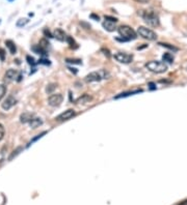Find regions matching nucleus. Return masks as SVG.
<instances>
[{
	"label": "nucleus",
	"mask_w": 187,
	"mask_h": 205,
	"mask_svg": "<svg viewBox=\"0 0 187 205\" xmlns=\"http://www.w3.org/2000/svg\"><path fill=\"white\" fill-rule=\"evenodd\" d=\"M118 31L122 37V38H118L121 42H129V40H133L137 37V33L128 25L120 26L118 28Z\"/></svg>",
	"instance_id": "1"
},
{
	"label": "nucleus",
	"mask_w": 187,
	"mask_h": 205,
	"mask_svg": "<svg viewBox=\"0 0 187 205\" xmlns=\"http://www.w3.org/2000/svg\"><path fill=\"white\" fill-rule=\"evenodd\" d=\"M140 15H142V19L145 20V22L149 26H151V27H157L159 25V18L155 11H142V13Z\"/></svg>",
	"instance_id": "2"
},
{
	"label": "nucleus",
	"mask_w": 187,
	"mask_h": 205,
	"mask_svg": "<svg viewBox=\"0 0 187 205\" xmlns=\"http://www.w3.org/2000/svg\"><path fill=\"white\" fill-rule=\"evenodd\" d=\"M145 67L149 69L150 72L155 74H162V73H165L167 71V66L164 62L161 61H149L145 63Z\"/></svg>",
	"instance_id": "3"
},
{
	"label": "nucleus",
	"mask_w": 187,
	"mask_h": 205,
	"mask_svg": "<svg viewBox=\"0 0 187 205\" xmlns=\"http://www.w3.org/2000/svg\"><path fill=\"white\" fill-rule=\"evenodd\" d=\"M137 33L139 37H142L145 40H157V34L150 28H147L145 26H139L137 29Z\"/></svg>",
	"instance_id": "4"
},
{
	"label": "nucleus",
	"mask_w": 187,
	"mask_h": 205,
	"mask_svg": "<svg viewBox=\"0 0 187 205\" xmlns=\"http://www.w3.org/2000/svg\"><path fill=\"white\" fill-rule=\"evenodd\" d=\"M115 59L120 63H130L131 61L133 60V56L130 54H127V53H124V52H118L115 54Z\"/></svg>",
	"instance_id": "5"
},
{
	"label": "nucleus",
	"mask_w": 187,
	"mask_h": 205,
	"mask_svg": "<svg viewBox=\"0 0 187 205\" xmlns=\"http://www.w3.org/2000/svg\"><path fill=\"white\" fill-rule=\"evenodd\" d=\"M62 101H64V96L60 93H56V94H51L48 98V104L51 107H58L62 105Z\"/></svg>",
	"instance_id": "6"
},
{
	"label": "nucleus",
	"mask_w": 187,
	"mask_h": 205,
	"mask_svg": "<svg viewBox=\"0 0 187 205\" xmlns=\"http://www.w3.org/2000/svg\"><path fill=\"white\" fill-rule=\"evenodd\" d=\"M16 104H17L16 98H15L13 95H9V96H7L5 100H4V102L1 104V107L3 110L8 111L9 109H12Z\"/></svg>",
	"instance_id": "7"
},
{
	"label": "nucleus",
	"mask_w": 187,
	"mask_h": 205,
	"mask_svg": "<svg viewBox=\"0 0 187 205\" xmlns=\"http://www.w3.org/2000/svg\"><path fill=\"white\" fill-rule=\"evenodd\" d=\"M102 79H104V76L102 75V72H93V73L88 74L85 77V81L88 82V83H92V82H99L101 81Z\"/></svg>",
	"instance_id": "8"
},
{
	"label": "nucleus",
	"mask_w": 187,
	"mask_h": 205,
	"mask_svg": "<svg viewBox=\"0 0 187 205\" xmlns=\"http://www.w3.org/2000/svg\"><path fill=\"white\" fill-rule=\"evenodd\" d=\"M75 115H76V112H75L73 109H69V110L65 111V112H62V114L58 115L56 117V120L57 121H65V120L71 119V118L74 117Z\"/></svg>",
	"instance_id": "9"
},
{
	"label": "nucleus",
	"mask_w": 187,
	"mask_h": 205,
	"mask_svg": "<svg viewBox=\"0 0 187 205\" xmlns=\"http://www.w3.org/2000/svg\"><path fill=\"white\" fill-rule=\"evenodd\" d=\"M17 75H18V72H17L16 69H8L5 73V75H4V81L7 82V83L13 82L14 80H16Z\"/></svg>",
	"instance_id": "10"
},
{
	"label": "nucleus",
	"mask_w": 187,
	"mask_h": 205,
	"mask_svg": "<svg viewBox=\"0 0 187 205\" xmlns=\"http://www.w3.org/2000/svg\"><path fill=\"white\" fill-rule=\"evenodd\" d=\"M92 101H93V98H92L89 94L84 93V94H82L80 98H77L76 104H77V105H87V104L91 103Z\"/></svg>",
	"instance_id": "11"
},
{
	"label": "nucleus",
	"mask_w": 187,
	"mask_h": 205,
	"mask_svg": "<svg viewBox=\"0 0 187 205\" xmlns=\"http://www.w3.org/2000/svg\"><path fill=\"white\" fill-rule=\"evenodd\" d=\"M53 37L56 38L57 40H59V42H65V40H67V34H65V31L60 29V28H56V29L54 30Z\"/></svg>",
	"instance_id": "12"
},
{
	"label": "nucleus",
	"mask_w": 187,
	"mask_h": 205,
	"mask_svg": "<svg viewBox=\"0 0 187 205\" xmlns=\"http://www.w3.org/2000/svg\"><path fill=\"white\" fill-rule=\"evenodd\" d=\"M35 116V114L33 113H30V112H25L23 113V114H21L20 116V121L22 122V123H29V122L31 121V119H32Z\"/></svg>",
	"instance_id": "13"
},
{
	"label": "nucleus",
	"mask_w": 187,
	"mask_h": 205,
	"mask_svg": "<svg viewBox=\"0 0 187 205\" xmlns=\"http://www.w3.org/2000/svg\"><path fill=\"white\" fill-rule=\"evenodd\" d=\"M142 92V89H137V90H133V91H127V92H124V93H121V94L115 96V100H118V98H127V96H130V95H134V94H137V93H140Z\"/></svg>",
	"instance_id": "14"
},
{
	"label": "nucleus",
	"mask_w": 187,
	"mask_h": 205,
	"mask_svg": "<svg viewBox=\"0 0 187 205\" xmlns=\"http://www.w3.org/2000/svg\"><path fill=\"white\" fill-rule=\"evenodd\" d=\"M31 50H32V51L35 52V53H36V54L42 55V56H46V55H47V50L44 49V48H42L40 45L33 46V47L31 48Z\"/></svg>",
	"instance_id": "15"
},
{
	"label": "nucleus",
	"mask_w": 187,
	"mask_h": 205,
	"mask_svg": "<svg viewBox=\"0 0 187 205\" xmlns=\"http://www.w3.org/2000/svg\"><path fill=\"white\" fill-rule=\"evenodd\" d=\"M5 45H6L7 49H8V51H9L11 54H15V53L17 52L16 45H15V43L13 42V40H5Z\"/></svg>",
	"instance_id": "16"
},
{
	"label": "nucleus",
	"mask_w": 187,
	"mask_h": 205,
	"mask_svg": "<svg viewBox=\"0 0 187 205\" xmlns=\"http://www.w3.org/2000/svg\"><path fill=\"white\" fill-rule=\"evenodd\" d=\"M102 26H103L104 28H105L107 31H115L116 29L115 27V23L113 22H109V21H104L103 24H102Z\"/></svg>",
	"instance_id": "17"
},
{
	"label": "nucleus",
	"mask_w": 187,
	"mask_h": 205,
	"mask_svg": "<svg viewBox=\"0 0 187 205\" xmlns=\"http://www.w3.org/2000/svg\"><path fill=\"white\" fill-rule=\"evenodd\" d=\"M43 121L41 118L38 117H33L32 119H31V121L29 122V125H30V127H32V129H36V127H38L40 125H42Z\"/></svg>",
	"instance_id": "18"
},
{
	"label": "nucleus",
	"mask_w": 187,
	"mask_h": 205,
	"mask_svg": "<svg viewBox=\"0 0 187 205\" xmlns=\"http://www.w3.org/2000/svg\"><path fill=\"white\" fill-rule=\"evenodd\" d=\"M68 42V44H69V47L71 48V49H77L78 48V45H77V43L75 42L74 38H72L71 37H67V40H65Z\"/></svg>",
	"instance_id": "19"
},
{
	"label": "nucleus",
	"mask_w": 187,
	"mask_h": 205,
	"mask_svg": "<svg viewBox=\"0 0 187 205\" xmlns=\"http://www.w3.org/2000/svg\"><path fill=\"white\" fill-rule=\"evenodd\" d=\"M22 150H23V147H21V146L17 147V148L15 149V150L13 151V152L11 153V155H9V158H8V161H12L14 158H16V156L18 155V154L20 153Z\"/></svg>",
	"instance_id": "20"
},
{
	"label": "nucleus",
	"mask_w": 187,
	"mask_h": 205,
	"mask_svg": "<svg viewBox=\"0 0 187 205\" xmlns=\"http://www.w3.org/2000/svg\"><path fill=\"white\" fill-rule=\"evenodd\" d=\"M28 23H29V20L27 18H22L17 21L16 25H17V27H24V26L27 25Z\"/></svg>",
	"instance_id": "21"
},
{
	"label": "nucleus",
	"mask_w": 187,
	"mask_h": 205,
	"mask_svg": "<svg viewBox=\"0 0 187 205\" xmlns=\"http://www.w3.org/2000/svg\"><path fill=\"white\" fill-rule=\"evenodd\" d=\"M162 59H163V61L169 62V63H173L174 62V56L171 53H165L163 55V57H162Z\"/></svg>",
	"instance_id": "22"
},
{
	"label": "nucleus",
	"mask_w": 187,
	"mask_h": 205,
	"mask_svg": "<svg viewBox=\"0 0 187 205\" xmlns=\"http://www.w3.org/2000/svg\"><path fill=\"white\" fill-rule=\"evenodd\" d=\"M46 134H47V132H43V133H41L40 135H36L35 138H32V139L30 140V141H29V143L27 144V147H29L30 145H32V144L35 143V141H38V139H41V138H42V137L44 136V135H46Z\"/></svg>",
	"instance_id": "23"
},
{
	"label": "nucleus",
	"mask_w": 187,
	"mask_h": 205,
	"mask_svg": "<svg viewBox=\"0 0 187 205\" xmlns=\"http://www.w3.org/2000/svg\"><path fill=\"white\" fill-rule=\"evenodd\" d=\"M56 84H54V83H51V84H49V85H47V87H46V92L47 93H52L53 91H54V89L56 88Z\"/></svg>",
	"instance_id": "24"
},
{
	"label": "nucleus",
	"mask_w": 187,
	"mask_h": 205,
	"mask_svg": "<svg viewBox=\"0 0 187 205\" xmlns=\"http://www.w3.org/2000/svg\"><path fill=\"white\" fill-rule=\"evenodd\" d=\"M6 93V86L3 85V84H1L0 85V101L3 98V96L5 95Z\"/></svg>",
	"instance_id": "25"
},
{
	"label": "nucleus",
	"mask_w": 187,
	"mask_h": 205,
	"mask_svg": "<svg viewBox=\"0 0 187 205\" xmlns=\"http://www.w3.org/2000/svg\"><path fill=\"white\" fill-rule=\"evenodd\" d=\"M159 45L162 46V47H164V48H167V49H169V50H173V51H178V48L174 47L173 45L165 44V43H159Z\"/></svg>",
	"instance_id": "26"
},
{
	"label": "nucleus",
	"mask_w": 187,
	"mask_h": 205,
	"mask_svg": "<svg viewBox=\"0 0 187 205\" xmlns=\"http://www.w3.org/2000/svg\"><path fill=\"white\" fill-rule=\"evenodd\" d=\"M38 45H40L42 48H44V49L47 50V48L49 47V45H50V44H49V42H48V40H46V38H43V40H40V44H38Z\"/></svg>",
	"instance_id": "27"
},
{
	"label": "nucleus",
	"mask_w": 187,
	"mask_h": 205,
	"mask_svg": "<svg viewBox=\"0 0 187 205\" xmlns=\"http://www.w3.org/2000/svg\"><path fill=\"white\" fill-rule=\"evenodd\" d=\"M65 61L68 62V63H73V64H81V60L79 59H70L68 58Z\"/></svg>",
	"instance_id": "28"
},
{
	"label": "nucleus",
	"mask_w": 187,
	"mask_h": 205,
	"mask_svg": "<svg viewBox=\"0 0 187 205\" xmlns=\"http://www.w3.org/2000/svg\"><path fill=\"white\" fill-rule=\"evenodd\" d=\"M26 60H27V62H28V64H30V66H35V60L33 57H31V56H26Z\"/></svg>",
	"instance_id": "29"
},
{
	"label": "nucleus",
	"mask_w": 187,
	"mask_h": 205,
	"mask_svg": "<svg viewBox=\"0 0 187 205\" xmlns=\"http://www.w3.org/2000/svg\"><path fill=\"white\" fill-rule=\"evenodd\" d=\"M104 19H105V21H109V22H113V23L118 22V19L113 18V17H110V16H105L104 17Z\"/></svg>",
	"instance_id": "30"
},
{
	"label": "nucleus",
	"mask_w": 187,
	"mask_h": 205,
	"mask_svg": "<svg viewBox=\"0 0 187 205\" xmlns=\"http://www.w3.org/2000/svg\"><path fill=\"white\" fill-rule=\"evenodd\" d=\"M4 134H5V130H4V127L1 123H0V141L3 139Z\"/></svg>",
	"instance_id": "31"
},
{
	"label": "nucleus",
	"mask_w": 187,
	"mask_h": 205,
	"mask_svg": "<svg viewBox=\"0 0 187 205\" xmlns=\"http://www.w3.org/2000/svg\"><path fill=\"white\" fill-rule=\"evenodd\" d=\"M0 60H1V61L5 60V51H4L2 48H0Z\"/></svg>",
	"instance_id": "32"
},
{
	"label": "nucleus",
	"mask_w": 187,
	"mask_h": 205,
	"mask_svg": "<svg viewBox=\"0 0 187 205\" xmlns=\"http://www.w3.org/2000/svg\"><path fill=\"white\" fill-rule=\"evenodd\" d=\"M38 63L45 64V66H49L50 61H49V60H47V59H41V60H38Z\"/></svg>",
	"instance_id": "33"
},
{
	"label": "nucleus",
	"mask_w": 187,
	"mask_h": 205,
	"mask_svg": "<svg viewBox=\"0 0 187 205\" xmlns=\"http://www.w3.org/2000/svg\"><path fill=\"white\" fill-rule=\"evenodd\" d=\"M148 86H149V89H150V90H155V89H156V84L153 83V82H151V83L148 84Z\"/></svg>",
	"instance_id": "34"
},
{
	"label": "nucleus",
	"mask_w": 187,
	"mask_h": 205,
	"mask_svg": "<svg viewBox=\"0 0 187 205\" xmlns=\"http://www.w3.org/2000/svg\"><path fill=\"white\" fill-rule=\"evenodd\" d=\"M44 34H45L46 37H53V35L50 33V31L47 30V29H44Z\"/></svg>",
	"instance_id": "35"
},
{
	"label": "nucleus",
	"mask_w": 187,
	"mask_h": 205,
	"mask_svg": "<svg viewBox=\"0 0 187 205\" xmlns=\"http://www.w3.org/2000/svg\"><path fill=\"white\" fill-rule=\"evenodd\" d=\"M102 52H104V55L107 57H110V53H109V50H105V49H102Z\"/></svg>",
	"instance_id": "36"
},
{
	"label": "nucleus",
	"mask_w": 187,
	"mask_h": 205,
	"mask_svg": "<svg viewBox=\"0 0 187 205\" xmlns=\"http://www.w3.org/2000/svg\"><path fill=\"white\" fill-rule=\"evenodd\" d=\"M136 2H138V3H147L149 0H135Z\"/></svg>",
	"instance_id": "37"
},
{
	"label": "nucleus",
	"mask_w": 187,
	"mask_h": 205,
	"mask_svg": "<svg viewBox=\"0 0 187 205\" xmlns=\"http://www.w3.org/2000/svg\"><path fill=\"white\" fill-rule=\"evenodd\" d=\"M178 205H187V199H186V200H184V201L180 202V203H179Z\"/></svg>",
	"instance_id": "38"
},
{
	"label": "nucleus",
	"mask_w": 187,
	"mask_h": 205,
	"mask_svg": "<svg viewBox=\"0 0 187 205\" xmlns=\"http://www.w3.org/2000/svg\"><path fill=\"white\" fill-rule=\"evenodd\" d=\"M69 69H70V71L72 72V73H74V74H77V71H76V69H72V67H69Z\"/></svg>",
	"instance_id": "39"
},
{
	"label": "nucleus",
	"mask_w": 187,
	"mask_h": 205,
	"mask_svg": "<svg viewBox=\"0 0 187 205\" xmlns=\"http://www.w3.org/2000/svg\"><path fill=\"white\" fill-rule=\"evenodd\" d=\"M91 17H92V18H94V19H96V20H99V16H96V15H94V14H93V15H91Z\"/></svg>",
	"instance_id": "40"
},
{
	"label": "nucleus",
	"mask_w": 187,
	"mask_h": 205,
	"mask_svg": "<svg viewBox=\"0 0 187 205\" xmlns=\"http://www.w3.org/2000/svg\"><path fill=\"white\" fill-rule=\"evenodd\" d=\"M9 1H13V0H9Z\"/></svg>",
	"instance_id": "41"
}]
</instances>
